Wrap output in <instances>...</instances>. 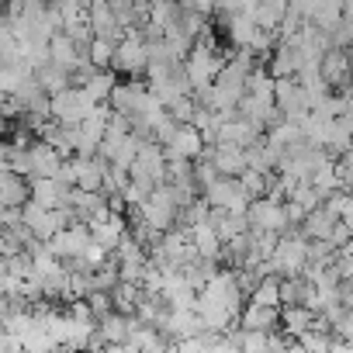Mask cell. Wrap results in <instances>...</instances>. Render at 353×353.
I'll return each mask as SVG.
<instances>
[{"label":"cell","instance_id":"obj_1","mask_svg":"<svg viewBox=\"0 0 353 353\" xmlns=\"http://www.w3.org/2000/svg\"><path fill=\"white\" fill-rule=\"evenodd\" d=\"M305 260H308V239L301 236L298 225H291L288 232L277 236V243H274V250H270L274 274H277V277H294V274H301Z\"/></svg>","mask_w":353,"mask_h":353},{"label":"cell","instance_id":"obj_2","mask_svg":"<svg viewBox=\"0 0 353 353\" xmlns=\"http://www.w3.org/2000/svg\"><path fill=\"white\" fill-rule=\"evenodd\" d=\"M94 104L97 101L83 87H66V90H59V94L49 97V118L59 121V125H73V121H83V114Z\"/></svg>","mask_w":353,"mask_h":353},{"label":"cell","instance_id":"obj_3","mask_svg":"<svg viewBox=\"0 0 353 353\" xmlns=\"http://www.w3.org/2000/svg\"><path fill=\"white\" fill-rule=\"evenodd\" d=\"M111 70L118 73V77H125V73H142L145 70V46H142V39H139V32L132 28V32H125V39H118L114 42V52H111Z\"/></svg>","mask_w":353,"mask_h":353},{"label":"cell","instance_id":"obj_4","mask_svg":"<svg viewBox=\"0 0 353 353\" xmlns=\"http://www.w3.org/2000/svg\"><path fill=\"white\" fill-rule=\"evenodd\" d=\"M246 222L250 229H270V232H288V215H284V201H270L267 194L250 198L246 205Z\"/></svg>","mask_w":353,"mask_h":353},{"label":"cell","instance_id":"obj_5","mask_svg":"<svg viewBox=\"0 0 353 353\" xmlns=\"http://www.w3.org/2000/svg\"><path fill=\"white\" fill-rule=\"evenodd\" d=\"M201 198L212 208H225V212H246L250 198L239 188V176H215V181L201 191Z\"/></svg>","mask_w":353,"mask_h":353},{"label":"cell","instance_id":"obj_6","mask_svg":"<svg viewBox=\"0 0 353 353\" xmlns=\"http://www.w3.org/2000/svg\"><path fill=\"white\" fill-rule=\"evenodd\" d=\"M274 108L284 118H294V121L308 111V97H305V90L294 77H274Z\"/></svg>","mask_w":353,"mask_h":353},{"label":"cell","instance_id":"obj_7","mask_svg":"<svg viewBox=\"0 0 353 353\" xmlns=\"http://www.w3.org/2000/svg\"><path fill=\"white\" fill-rule=\"evenodd\" d=\"M205 156L212 159V166L219 170V176H239V173L246 170L243 145H236V142H215V145H205Z\"/></svg>","mask_w":353,"mask_h":353},{"label":"cell","instance_id":"obj_8","mask_svg":"<svg viewBox=\"0 0 353 353\" xmlns=\"http://www.w3.org/2000/svg\"><path fill=\"white\" fill-rule=\"evenodd\" d=\"M163 149L184 156V159H198L205 152V139H201V132L191 121H176V128H173V135H170V142Z\"/></svg>","mask_w":353,"mask_h":353},{"label":"cell","instance_id":"obj_9","mask_svg":"<svg viewBox=\"0 0 353 353\" xmlns=\"http://www.w3.org/2000/svg\"><path fill=\"white\" fill-rule=\"evenodd\" d=\"M66 194H70V188L59 184L56 176H28V198H32L35 205H42V208H59V205H66Z\"/></svg>","mask_w":353,"mask_h":353},{"label":"cell","instance_id":"obj_10","mask_svg":"<svg viewBox=\"0 0 353 353\" xmlns=\"http://www.w3.org/2000/svg\"><path fill=\"white\" fill-rule=\"evenodd\" d=\"M49 63H56V66H63V70H73L80 59H83V52H80V46L63 32V28H56L52 35H49Z\"/></svg>","mask_w":353,"mask_h":353},{"label":"cell","instance_id":"obj_11","mask_svg":"<svg viewBox=\"0 0 353 353\" xmlns=\"http://www.w3.org/2000/svg\"><path fill=\"white\" fill-rule=\"evenodd\" d=\"M28 159H32V176H56V170L63 163V156L42 139H35L28 145Z\"/></svg>","mask_w":353,"mask_h":353},{"label":"cell","instance_id":"obj_12","mask_svg":"<svg viewBox=\"0 0 353 353\" xmlns=\"http://www.w3.org/2000/svg\"><path fill=\"white\" fill-rule=\"evenodd\" d=\"M25 201H28V181L4 166L0 170V208H18Z\"/></svg>","mask_w":353,"mask_h":353},{"label":"cell","instance_id":"obj_13","mask_svg":"<svg viewBox=\"0 0 353 353\" xmlns=\"http://www.w3.org/2000/svg\"><path fill=\"white\" fill-rule=\"evenodd\" d=\"M188 232H191V243H194L198 256H205V260H219V256H222V239L215 236V229H212L208 222H198V225H191ZM219 263H222V260H219Z\"/></svg>","mask_w":353,"mask_h":353},{"label":"cell","instance_id":"obj_14","mask_svg":"<svg viewBox=\"0 0 353 353\" xmlns=\"http://www.w3.org/2000/svg\"><path fill=\"white\" fill-rule=\"evenodd\" d=\"M236 322H239V329H277V308L250 301L246 308H239Z\"/></svg>","mask_w":353,"mask_h":353},{"label":"cell","instance_id":"obj_15","mask_svg":"<svg viewBox=\"0 0 353 353\" xmlns=\"http://www.w3.org/2000/svg\"><path fill=\"white\" fill-rule=\"evenodd\" d=\"M35 80H39V87L52 97V94H59V90L70 87V70H63V66H56V63H46V66L35 70Z\"/></svg>","mask_w":353,"mask_h":353},{"label":"cell","instance_id":"obj_16","mask_svg":"<svg viewBox=\"0 0 353 353\" xmlns=\"http://www.w3.org/2000/svg\"><path fill=\"white\" fill-rule=\"evenodd\" d=\"M118 83V73L108 66V70H94L90 73V80L83 83V90L94 97V101H108V94H111V87Z\"/></svg>","mask_w":353,"mask_h":353},{"label":"cell","instance_id":"obj_17","mask_svg":"<svg viewBox=\"0 0 353 353\" xmlns=\"http://www.w3.org/2000/svg\"><path fill=\"white\" fill-rule=\"evenodd\" d=\"M111 52H114V46H111L108 39H90L87 49H83L87 63L97 66V70H108V66H111Z\"/></svg>","mask_w":353,"mask_h":353},{"label":"cell","instance_id":"obj_18","mask_svg":"<svg viewBox=\"0 0 353 353\" xmlns=\"http://www.w3.org/2000/svg\"><path fill=\"white\" fill-rule=\"evenodd\" d=\"M270 176H274V173H260V170H250V166H246V170L239 173V188H243L246 198H260V194L267 191Z\"/></svg>","mask_w":353,"mask_h":353},{"label":"cell","instance_id":"obj_19","mask_svg":"<svg viewBox=\"0 0 353 353\" xmlns=\"http://www.w3.org/2000/svg\"><path fill=\"white\" fill-rule=\"evenodd\" d=\"M83 298H87V305H90V315H94V319H101L104 312H111V294H108V291H97V288H94V291H90V294H83Z\"/></svg>","mask_w":353,"mask_h":353}]
</instances>
